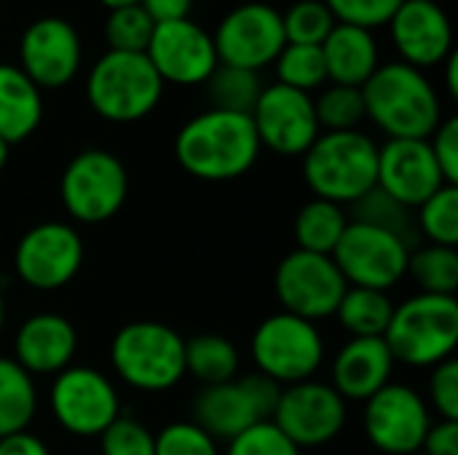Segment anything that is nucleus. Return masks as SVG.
<instances>
[{"label": "nucleus", "mask_w": 458, "mask_h": 455, "mask_svg": "<svg viewBox=\"0 0 458 455\" xmlns=\"http://www.w3.org/2000/svg\"><path fill=\"white\" fill-rule=\"evenodd\" d=\"M301 158L303 180L314 198L352 206L376 188L378 145L360 129L322 131Z\"/></svg>", "instance_id": "3"}, {"label": "nucleus", "mask_w": 458, "mask_h": 455, "mask_svg": "<svg viewBox=\"0 0 458 455\" xmlns=\"http://www.w3.org/2000/svg\"><path fill=\"white\" fill-rule=\"evenodd\" d=\"M260 150L250 115L215 107L185 121L174 137L177 164L204 182L239 180L255 166Z\"/></svg>", "instance_id": "1"}, {"label": "nucleus", "mask_w": 458, "mask_h": 455, "mask_svg": "<svg viewBox=\"0 0 458 455\" xmlns=\"http://www.w3.org/2000/svg\"><path fill=\"white\" fill-rule=\"evenodd\" d=\"M386 27L392 32L400 62L411 67L427 70L443 64L456 51L451 16L440 3L403 0Z\"/></svg>", "instance_id": "20"}, {"label": "nucleus", "mask_w": 458, "mask_h": 455, "mask_svg": "<svg viewBox=\"0 0 458 455\" xmlns=\"http://www.w3.org/2000/svg\"><path fill=\"white\" fill-rule=\"evenodd\" d=\"M107 11H118V8H129V5H140V0H99Z\"/></svg>", "instance_id": "48"}, {"label": "nucleus", "mask_w": 458, "mask_h": 455, "mask_svg": "<svg viewBox=\"0 0 458 455\" xmlns=\"http://www.w3.org/2000/svg\"><path fill=\"white\" fill-rule=\"evenodd\" d=\"M319 48L325 56L327 80L338 86L362 88L381 64L376 35L365 27L338 21Z\"/></svg>", "instance_id": "24"}, {"label": "nucleus", "mask_w": 458, "mask_h": 455, "mask_svg": "<svg viewBox=\"0 0 458 455\" xmlns=\"http://www.w3.org/2000/svg\"><path fill=\"white\" fill-rule=\"evenodd\" d=\"M274 70H276V83L303 94H311L314 88H322L327 83V67L319 46L287 43L276 56Z\"/></svg>", "instance_id": "33"}, {"label": "nucleus", "mask_w": 458, "mask_h": 455, "mask_svg": "<svg viewBox=\"0 0 458 455\" xmlns=\"http://www.w3.org/2000/svg\"><path fill=\"white\" fill-rule=\"evenodd\" d=\"M3 324H5V300H3V290H0V333H3Z\"/></svg>", "instance_id": "50"}, {"label": "nucleus", "mask_w": 458, "mask_h": 455, "mask_svg": "<svg viewBox=\"0 0 458 455\" xmlns=\"http://www.w3.org/2000/svg\"><path fill=\"white\" fill-rule=\"evenodd\" d=\"M427 405L440 421H458V362L445 359L432 367Z\"/></svg>", "instance_id": "42"}, {"label": "nucleus", "mask_w": 458, "mask_h": 455, "mask_svg": "<svg viewBox=\"0 0 458 455\" xmlns=\"http://www.w3.org/2000/svg\"><path fill=\"white\" fill-rule=\"evenodd\" d=\"M43 121V91L16 67L0 62V137L24 142Z\"/></svg>", "instance_id": "25"}, {"label": "nucleus", "mask_w": 458, "mask_h": 455, "mask_svg": "<svg viewBox=\"0 0 458 455\" xmlns=\"http://www.w3.org/2000/svg\"><path fill=\"white\" fill-rule=\"evenodd\" d=\"M346 225H349V217H346L344 206H338L333 201L311 198L309 204L301 206V212L295 217L298 249L314 252V255H333Z\"/></svg>", "instance_id": "28"}, {"label": "nucleus", "mask_w": 458, "mask_h": 455, "mask_svg": "<svg viewBox=\"0 0 458 455\" xmlns=\"http://www.w3.org/2000/svg\"><path fill=\"white\" fill-rule=\"evenodd\" d=\"M156 455H220V445L193 421H174L156 434Z\"/></svg>", "instance_id": "39"}, {"label": "nucleus", "mask_w": 458, "mask_h": 455, "mask_svg": "<svg viewBox=\"0 0 458 455\" xmlns=\"http://www.w3.org/2000/svg\"><path fill=\"white\" fill-rule=\"evenodd\" d=\"M239 373V351L223 335H196L185 341V375L204 386L233 381Z\"/></svg>", "instance_id": "29"}, {"label": "nucleus", "mask_w": 458, "mask_h": 455, "mask_svg": "<svg viewBox=\"0 0 458 455\" xmlns=\"http://www.w3.org/2000/svg\"><path fill=\"white\" fill-rule=\"evenodd\" d=\"M349 418V402L322 381H303L279 392L271 424L295 448H322L333 442Z\"/></svg>", "instance_id": "13"}, {"label": "nucleus", "mask_w": 458, "mask_h": 455, "mask_svg": "<svg viewBox=\"0 0 458 455\" xmlns=\"http://www.w3.org/2000/svg\"><path fill=\"white\" fill-rule=\"evenodd\" d=\"M365 118L389 139H429L443 121L440 94L424 70L386 62L362 86Z\"/></svg>", "instance_id": "2"}, {"label": "nucleus", "mask_w": 458, "mask_h": 455, "mask_svg": "<svg viewBox=\"0 0 458 455\" xmlns=\"http://www.w3.org/2000/svg\"><path fill=\"white\" fill-rule=\"evenodd\" d=\"M279 392L282 386L260 373L204 386L193 400V424H199L217 442H231L255 424L271 421Z\"/></svg>", "instance_id": "9"}, {"label": "nucleus", "mask_w": 458, "mask_h": 455, "mask_svg": "<svg viewBox=\"0 0 458 455\" xmlns=\"http://www.w3.org/2000/svg\"><path fill=\"white\" fill-rule=\"evenodd\" d=\"M129 196V174L118 156L89 147L70 158L59 180V198L64 212L83 225L113 220Z\"/></svg>", "instance_id": "8"}, {"label": "nucleus", "mask_w": 458, "mask_h": 455, "mask_svg": "<svg viewBox=\"0 0 458 455\" xmlns=\"http://www.w3.org/2000/svg\"><path fill=\"white\" fill-rule=\"evenodd\" d=\"M427 3H440V0H427Z\"/></svg>", "instance_id": "51"}, {"label": "nucleus", "mask_w": 458, "mask_h": 455, "mask_svg": "<svg viewBox=\"0 0 458 455\" xmlns=\"http://www.w3.org/2000/svg\"><path fill=\"white\" fill-rule=\"evenodd\" d=\"M225 455H303L271 421L255 424L228 442Z\"/></svg>", "instance_id": "41"}, {"label": "nucleus", "mask_w": 458, "mask_h": 455, "mask_svg": "<svg viewBox=\"0 0 458 455\" xmlns=\"http://www.w3.org/2000/svg\"><path fill=\"white\" fill-rule=\"evenodd\" d=\"M83 257V239L72 225L40 223L19 239L13 252V271L27 287L54 292L78 276Z\"/></svg>", "instance_id": "16"}, {"label": "nucleus", "mask_w": 458, "mask_h": 455, "mask_svg": "<svg viewBox=\"0 0 458 455\" xmlns=\"http://www.w3.org/2000/svg\"><path fill=\"white\" fill-rule=\"evenodd\" d=\"M8 156H11V145L0 137V172H3L5 164H8Z\"/></svg>", "instance_id": "49"}, {"label": "nucleus", "mask_w": 458, "mask_h": 455, "mask_svg": "<svg viewBox=\"0 0 458 455\" xmlns=\"http://www.w3.org/2000/svg\"><path fill=\"white\" fill-rule=\"evenodd\" d=\"M384 341L397 365L435 367L454 359L458 346V300L448 295H413L394 306Z\"/></svg>", "instance_id": "5"}, {"label": "nucleus", "mask_w": 458, "mask_h": 455, "mask_svg": "<svg viewBox=\"0 0 458 455\" xmlns=\"http://www.w3.org/2000/svg\"><path fill=\"white\" fill-rule=\"evenodd\" d=\"M435 416L427 400L408 383H386L365 402L362 429L368 442L384 455L419 453Z\"/></svg>", "instance_id": "14"}, {"label": "nucleus", "mask_w": 458, "mask_h": 455, "mask_svg": "<svg viewBox=\"0 0 458 455\" xmlns=\"http://www.w3.org/2000/svg\"><path fill=\"white\" fill-rule=\"evenodd\" d=\"M394 357L384 338H349L333 359V389L346 402H368L394 375Z\"/></svg>", "instance_id": "23"}, {"label": "nucleus", "mask_w": 458, "mask_h": 455, "mask_svg": "<svg viewBox=\"0 0 458 455\" xmlns=\"http://www.w3.org/2000/svg\"><path fill=\"white\" fill-rule=\"evenodd\" d=\"M421 453L427 455H458V421H435L424 437Z\"/></svg>", "instance_id": "44"}, {"label": "nucleus", "mask_w": 458, "mask_h": 455, "mask_svg": "<svg viewBox=\"0 0 458 455\" xmlns=\"http://www.w3.org/2000/svg\"><path fill=\"white\" fill-rule=\"evenodd\" d=\"M48 405L59 429L78 440L99 437L121 416L115 383L105 373L86 365H70L54 375Z\"/></svg>", "instance_id": "10"}, {"label": "nucleus", "mask_w": 458, "mask_h": 455, "mask_svg": "<svg viewBox=\"0 0 458 455\" xmlns=\"http://www.w3.org/2000/svg\"><path fill=\"white\" fill-rule=\"evenodd\" d=\"M250 118L258 131L260 147H268L271 153L287 158L303 156L322 134L314 113V97L282 83L263 86Z\"/></svg>", "instance_id": "17"}, {"label": "nucleus", "mask_w": 458, "mask_h": 455, "mask_svg": "<svg viewBox=\"0 0 458 455\" xmlns=\"http://www.w3.org/2000/svg\"><path fill=\"white\" fill-rule=\"evenodd\" d=\"M411 249L405 239L389 231L349 220L330 257L349 287L389 292L405 279Z\"/></svg>", "instance_id": "11"}, {"label": "nucleus", "mask_w": 458, "mask_h": 455, "mask_svg": "<svg viewBox=\"0 0 458 455\" xmlns=\"http://www.w3.org/2000/svg\"><path fill=\"white\" fill-rule=\"evenodd\" d=\"M164 97V80L145 54L105 51L86 78L89 107L110 123L148 118Z\"/></svg>", "instance_id": "6"}, {"label": "nucleus", "mask_w": 458, "mask_h": 455, "mask_svg": "<svg viewBox=\"0 0 458 455\" xmlns=\"http://www.w3.org/2000/svg\"><path fill=\"white\" fill-rule=\"evenodd\" d=\"M314 113L322 131H354L365 121L362 88L330 83L314 99Z\"/></svg>", "instance_id": "35"}, {"label": "nucleus", "mask_w": 458, "mask_h": 455, "mask_svg": "<svg viewBox=\"0 0 458 455\" xmlns=\"http://www.w3.org/2000/svg\"><path fill=\"white\" fill-rule=\"evenodd\" d=\"M419 209L416 231L427 239V244L458 247V185H443L432 193Z\"/></svg>", "instance_id": "34"}, {"label": "nucleus", "mask_w": 458, "mask_h": 455, "mask_svg": "<svg viewBox=\"0 0 458 455\" xmlns=\"http://www.w3.org/2000/svg\"><path fill=\"white\" fill-rule=\"evenodd\" d=\"M99 455H156V434L131 416H118L99 434Z\"/></svg>", "instance_id": "38"}, {"label": "nucleus", "mask_w": 458, "mask_h": 455, "mask_svg": "<svg viewBox=\"0 0 458 455\" xmlns=\"http://www.w3.org/2000/svg\"><path fill=\"white\" fill-rule=\"evenodd\" d=\"M78 351L75 324L54 311L24 319L13 338V362L35 375H59L67 370Z\"/></svg>", "instance_id": "22"}, {"label": "nucleus", "mask_w": 458, "mask_h": 455, "mask_svg": "<svg viewBox=\"0 0 458 455\" xmlns=\"http://www.w3.org/2000/svg\"><path fill=\"white\" fill-rule=\"evenodd\" d=\"M38 416L35 378L13 362L0 357V437L27 432Z\"/></svg>", "instance_id": "26"}, {"label": "nucleus", "mask_w": 458, "mask_h": 455, "mask_svg": "<svg viewBox=\"0 0 458 455\" xmlns=\"http://www.w3.org/2000/svg\"><path fill=\"white\" fill-rule=\"evenodd\" d=\"M282 24L287 43L322 46L338 21L322 0H298L287 8V13H282Z\"/></svg>", "instance_id": "37"}, {"label": "nucleus", "mask_w": 458, "mask_h": 455, "mask_svg": "<svg viewBox=\"0 0 458 455\" xmlns=\"http://www.w3.org/2000/svg\"><path fill=\"white\" fill-rule=\"evenodd\" d=\"M392 314L394 303L389 292L365 287H349L335 308V319L349 338H384Z\"/></svg>", "instance_id": "27"}, {"label": "nucleus", "mask_w": 458, "mask_h": 455, "mask_svg": "<svg viewBox=\"0 0 458 455\" xmlns=\"http://www.w3.org/2000/svg\"><path fill=\"white\" fill-rule=\"evenodd\" d=\"M429 147L435 153V161L443 172V180L448 185H458V118H443L435 134L429 137Z\"/></svg>", "instance_id": "43"}, {"label": "nucleus", "mask_w": 458, "mask_h": 455, "mask_svg": "<svg viewBox=\"0 0 458 455\" xmlns=\"http://www.w3.org/2000/svg\"><path fill=\"white\" fill-rule=\"evenodd\" d=\"M110 367L129 389L169 392L185 378V338L164 322H129L113 335Z\"/></svg>", "instance_id": "4"}, {"label": "nucleus", "mask_w": 458, "mask_h": 455, "mask_svg": "<svg viewBox=\"0 0 458 455\" xmlns=\"http://www.w3.org/2000/svg\"><path fill=\"white\" fill-rule=\"evenodd\" d=\"M411 455H427V453H421V451H419V453H411Z\"/></svg>", "instance_id": "52"}, {"label": "nucleus", "mask_w": 458, "mask_h": 455, "mask_svg": "<svg viewBox=\"0 0 458 455\" xmlns=\"http://www.w3.org/2000/svg\"><path fill=\"white\" fill-rule=\"evenodd\" d=\"M212 40L220 64L260 72L287 46L282 11L268 3H242L220 19Z\"/></svg>", "instance_id": "15"}, {"label": "nucleus", "mask_w": 458, "mask_h": 455, "mask_svg": "<svg viewBox=\"0 0 458 455\" xmlns=\"http://www.w3.org/2000/svg\"><path fill=\"white\" fill-rule=\"evenodd\" d=\"M443 185L448 182L443 180L429 139H389L378 147L376 188L389 193L403 206H421Z\"/></svg>", "instance_id": "21"}, {"label": "nucleus", "mask_w": 458, "mask_h": 455, "mask_svg": "<svg viewBox=\"0 0 458 455\" xmlns=\"http://www.w3.org/2000/svg\"><path fill=\"white\" fill-rule=\"evenodd\" d=\"M252 362L276 386L311 381L325 365V338L309 319L287 311L266 316L252 333Z\"/></svg>", "instance_id": "7"}, {"label": "nucleus", "mask_w": 458, "mask_h": 455, "mask_svg": "<svg viewBox=\"0 0 458 455\" xmlns=\"http://www.w3.org/2000/svg\"><path fill=\"white\" fill-rule=\"evenodd\" d=\"M405 276H411L424 295L456 298L458 249H454V247H437V244H424L419 249H411Z\"/></svg>", "instance_id": "30"}, {"label": "nucleus", "mask_w": 458, "mask_h": 455, "mask_svg": "<svg viewBox=\"0 0 458 455\" xmlns=\"http://www.w3.org/2000/svg\"><path fill=\"white\" fill-rule=\"evenodd\" d=\"M145 56L164 86H204L220 64L212 32L193 19L156 24Z\"/></svg>", "instance_id": "19"}, {"label": "nucleus", "mask_w": 458, "mask_h": 455, "mask_svg": "<svg viewBox=\"0 0 458 455\" xmlns=\"http://www.w3.org/2000/svg\"><path fill=\"white\" fill-rule=\"evenodd\" d=\"M352 220L354 223H365L381 231H389L400 239H405L413 247L416 239V220H413V209L403 206L400 201H394L389 193H384L381 188L368 190L362 198H357L352 204Z\"/></svg>", "instance_id": "32"}, {"label": "nucleus", "mask_w": 458, "mask_h": 455, "mask_svg": "<svg viewBox=\"0 0 458 455\" xmlns=\"http://www.w3.org/2000/svg\"><path fill=\"white\" fill-rule=\"evenodd\" d=\"M83 62L81 32L62 16L30 21L19 38V70L43 91L67 86Z\"/></svg>", "instance_id": "18"}, {"label": "nucleus", "mask_w": 458, "mask_h": 455, "mask_svg": "<svg viewBox=\"0 0 458 455\" xmlns=\"http://www.w3.org/2000/svg\"><path fill=\"white\" fill-rule=\"evenodd\" d=\"M322 3L330 8L335 21L365 27L373 32L376 27L389 24V19L394 16L403 0H322Z\"/></svg>", "instance_id": "40"}, {"label": "nucleus", "mask_w": 458, "mask_h": 455, "mask_svg": "<svg viewBox=\"0 0 458 455\" xmlns=\"http://www.w3.org/2000/svg\"><path fill=\"white\" fill-rule=\"evenodd\" d=\"M0 455H51V451L40 437L19 432L11 437H0Z\"/></svg>", "instance_id": "46"}, {"label": "nucleus", "mask_w": 458, "mask_h": 455, "mask_svg": "<svg viewBox=\"0 0 458 455\" xmlns=\"http://www.w3.org/2000/svg\"><path fill=\"white\" fill-rule=\"evenodd\" d=\"M142 11L156 21H177V19H191L193 0H140Z\"/></svg>", "instance_id": "45"}, {"label": "nucleus", "mask_w": 458, "mask_h": 455, "mask_svg": "<svg viewBox=\"0 0 458 455\" xmlns=\"http://www.w3.org/2000/svg\"><path fill=\"white\" fill-rule=\"evenodd\" d=\"M156 21L142 11V5H129L110 11L105 19V40L107 51L123 54H145Z\"/></svg>", "instance_id": "36"}, {"label": "nucleus", "mask_w": 458, "mask_h": 455, "mask_svg": "<svg viewBox=\"0 0 458 455\" xmlns=\"http://www.w3.org/2000/svg\"><path fill=\"white\" fill-rule=\"evenodd\" d=\"M207 97L215 110H228V113H244L250 115L260 91L263 80L260 72L244 70V67H231V64H217V70L209 75Z\"/></svg>", "instance_id": "31"}, {"label": "nucleus", "mask_w": 458, "mask_h": 455, "mask_svg": "<svg viewBox=\"0 0 458 455\" xmlns=\"http://www.w3.org/2000/svg\"><path fill=\"white\" fill-rule=\"evenodd\" d=\"M274 290L287 314L317 324L335 316V308L349 284L330 255L295 249L276 265Z\"/></svg>", "instance_id": "12"}, {"label": "nucleus", "mask_w": 458, "mask_h": 455, "mask_svg": "<svg viewBox=\"0 0 458 455\" xmlns=\"http://www.w3.org/2000/svg\"><path fill=\"white\" fill-rule=\"evenodd\" d=\"M445 86H448V97H458V54L454 51L445 59Z\"/></svg>", "instance_id": "47"}]
</instances>
